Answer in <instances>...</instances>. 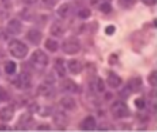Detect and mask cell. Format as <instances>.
I'll return each mask as SVG.
<instances>
[{
    "label": "cell",
    "mask_w": 157,
    "mask_h": 132,
    "mask_svg": "<svg viewBox=\"0 0 157 132\" xmlns=\"http://www.w3.org/2000/svg\"><path fill=\"white\" fill-rule=\"evenodd\" d=\"M9 53L14 58H24L29 53V47L20 40H10L9 41Z\"/></svg>",
    "instance_id": "cell-1"
},
{
    "label": "cell",
    "mask_w": 157,
    "mask_h": 132,
    "mask_svg": "<svg viewBox=\"0 0 157 132\" xmlns=\"http://www.w3.org/2000/svg\"><path fill=\"white\" fill-rule=\"evenodd\" d=\"M110 112L115 119H122V118L129 117V108L123 101H115L110 105Z\"/></svg>",
    "instance_id": "cell-2"
},
{
    "label": "cell",
    "mask_w": 157,
    "mask_h": 132,
    "mask_svg": "<svg viewBox=\"0 0 157 132\" xmlns=\"http://www.w3.org/2000/svg\"><path fill=\"white\" fill-rule=\"evenodd\" d=\"M30 61H31V64H33L36 68H38V70H43V68H45V67L48 66L47 54L44 51H41V50H36V51L31 54Z\"/></svg>",
    "instance_id": "cell-3"
},
{
    "label": "cell",
    "mask_w": 157,
    "mask_h": 132,
    "mask_svg": "<svg viewBox=\"0 0 157 132\" xmlns=\"http://www.w3.org/2000/svg\"><path fill=\"white\" fill-rule=\"evenodd\" d=\"M61 47H62V51L65 53V54L74 55V54H77V53H79L81 43L75 38V37H70V38L64 40V43H62Z\"/></svg>",
    "instance_id": "cell-4"
},
{
    "label": "cell",
    "mask_w": 157,
    "mask_h": 132,
    "mask_svg": "<svg viewBox=\"0 0 157 132\" xmlns=\"http://www.w3.org/2000/svg\"><path fill=\"white\" fill-rule=\"evenodd\" d=\"M52 119H54V124L57 125V128L58 129H64L68 126V124H70V118H68V115L65 114V112H62V111H57L54 114V117H52Z\"/></svg>",
    "instance_id": "cell-5"
},
{
    "label": "cell",
    "mask_w": 157,
    "mask_h": 132,
    "mask_svg": "<svg viewBox=\"0 0 157 132\" xmlns=\"http://www.w3.org/2000/svg\"><path fill=\"white\" fill-rule=\"evenodd\" d=\"M33 125H34L33 117L30 114H23L17 122V129H21V131L24 129V131H27V129H30Z\"/></svg>",
    "instance_id": "cell-6"
},
{
    "label": "cell",
    "mask_w": 157,
    "mask_h": 132,
    "mask_svg": "<svg viewBox=\"0 0 157 132\" xmlns=\"http://www.w3.org/2000/svg\"><path fill=\"white\" fill-rule=\"evenodd\" d=\"M16 85H17L18 88H21V90H27V88L31 87V75H30V73L23 71V73L18 75Z\"/></svg>",
    "instance_id": "cell-7"
},
{
    "label": "cell",
    "mask_w": 157,
    "mask_h": 132,
    "mask_svg": "<svg viewBox=\"0 0 157 132\" xmlns=\"http://www.w3.org/2000/svg\"><path fill=\"white\" fill-rule=\"evenodd\" d=\"M59 105H61L62 110H65V111H74L75 108H77V102H75V99H74L72 97H70V95L62 97L61 101H59Z\"/></svg>",
    "instance_id": "cell-8"
},
{
    "label": "cell",
    "mask_w": 157,
    "mask_h": 132,
    "mask_svg": "<svg viewBox=\"0 0 157 132\" xmlns=\"http://www.w3.org/2000/svg\"><path fill=\"white\" fill-rule=\"evenodd\" d=\"M65 30H67V27L62 22H54L51 24V27H50V33H51V36L61 37V36H64Z\"/></svg>",
    "instance_id": "cell-9"
},
{
    "label": "cell",
    "mask_w": 157,
    "mask_h": 132,
    "mask_svg": "<svg viewBox=\"0 0 157 132\" xmlns=\"http://www.w3.org/2000/svg\"><path fill=\"white\" fill-rule=\"evenodd\" d=\"M13 117H14V106H4V108H2L0 110V119L3 122H9L13 119Z\"/></svg>",
    "instance_id": "cell-10"
},
{
    "label": "cell",
    "mask_w": 157,
    "mask_h": 132,
    "mask_svg": "<svg viewBox=\"0 0 157 132\" xmlns=\"http://www.w3.org/2000/svg\"><path fill=\"white\" fill-rule=\"evenodd\" d=\"M79 128L82 129V131H94V129H96V121H95V118L92 117V115L86 117L84 121L81 122Z\"/></svg>",
    "instance_id": "cell-11"
},
{
    "label": "cell",
    "mask_w": 157,
    "mask_h": 132,
    "mask_svg": "<svg viewBox=\"0 0 157 132\" xmlns=\"http://www.w3.org/2000/svg\"><path fill=\"white\" fill-rule=\"evenodd\" d=\"M21 30H23V26H21V23L18 22V20H16V18H13V20H10L7 24V31L9 34H20L21 33Z\"/></svg>",
    "instance_id": "cell-12"
},
{
    "label": "cell",
    "mask_w": 157,
    "mask_h": 132,
    "mask_svg": "<svg viewBox=\"0 0 157 132\" xmlns=\"http://www.w3.org/2000/svg\"><path fill=\"white\" fill-rule=\"evenodd\" d=\"M61 88H62V91H65V92H78L79 91V87H78L77 82L72 80H64L61 82Z\"/></svg>",
    "instance_id": "cell-13"
},
{
    "label": "cell",
    "mask_w": 157,
    "mask_h": 132,
    "mask_svg": "<svg viewBox=\"0 0 157 132\" xmlns=\"http://www.w3.org/2000/svg\"><path fill=\"white\" fill-rule=\"evenodd\" d=\"M27 40H29L31 44L38 46L40 41H41V33L38 31V30H36V29L29 30V31H27Z\"/></svg>",
    "instance_id": "cell-14"
},
{
    "label": "cell",
    "mask_w": 157,
    "mask_h": 132,
    "mask_svg": "<svg viewBox=\"0 0 157 132\" xmlns=\"http://www.w3.org/2000/svg\"><path fill=\"white\" fill-rule=\"evenodd\" d=\"M54 70H55V73L58 74L59 77H65L67 75V66H65V62L62 61L61 58H57L55 60V62H54Z\"/></svg>",
    "instance_id": "cell-15"
},
{
    "label": "cell",
    "mask_w": 157,
    "mask_h": 132,
    "mask_svg": "<svg viewBox=\"0 0 157 132\" xmlns=\"http://www.w3.org/2000/svg\"><path fill=\"white\" fill-rule=\"evenodd\" d=\"M67 70L70 71L71 74H79L82 71V64H81L79 60H71L67 64Z\"/></svg>",
    "instance_id": "cell-16"
},
{
    "label": "cell",
    "mask_w": 157,
    "mask_h": 132,
    "mask_svg": "<svg viewBox=\"0 0 157 132\" xmlns=\"http://www.w3.org/2000/svg\"><path fill=\"white\" fill-rule=\"evenodd\" d=\"M106 81H108V85L112 87V88H117L119 85L122 84V78L119 77L117 74H115V73H109V75H108Z\"/></svg>",
    "instance_id": "cell-17"
},
{
    "label": "cell",
    "mask_w": 157,
    "mask_h": 132,
    "mask_svg": "<svg viewBox=\"0 0 157 132\" xmlns=\"http://www.w3.org/2000/svg\"><path fill=\"white\" fill-rule=\"evenodd\" d=\"M71 4L70 3H64V4H61L58 7V16L61 18H67V17H70V14H71Z\"/></svg>",
    "instance_id": "cell-18"
},
{
    "label": "cell",
    "mask_w": 157,
    "mask_h": 132,
    "mask_svg": "<svg viewBox=\"0 0 157 132\" xmlns=\"http://www.w3.org/2000/svg\"><path fill=\"white\" fill-rule=\"evenodd\" d=\"M59 44L57 40H54V38H47L45 40V48H47L50 53H55L57 50H58Z\"/></svg>",
    "instance_id": "cell-19"
},
{
    "label": "cell",
    "mask_w": 157,
    "mask_h": 132,
    "mask_svg": "<svg viewBox=\"0 0 157 132\" xmlns=\"http://www.w3.org/2000/svg\"><path fill=\"white\" fill-rule=\"evenodd\" d=\"M4 73L9 74V75H13V74H16V71H17V64H16L14 61H6L4 62Z\"/></svg>",
    "instance_id": "cell-20"
},
{
    "label": "cell",
    "mask_w": 157,
    "mask_h": 132,
    "mask_svg": "<svg viewBox=\"0 0 157 132\" xmlns=\"http://www.w3.org/2000/svg\"><path fill=\"white\" fill-rule=\"evenodd\" d=\"M38 94H40L41 97H51L52 95V88H51V85L43 84L41 87H38Z\"/></svg>",
    "instance_id": "cell-21"
},
{
    "label": "cell",
    "mask_w": 157,
    "mask_h": 132,
    "mask_svg": "<svg viewBox=\"0 0 157 132\" xmlns=\"http://www.w3.org/2000/svg\"><path fill=\"white\" fill-rule=\"evenodd\" d=\"M128 87L130 88L132 91H136L137 88H140V87H142V81H140V78H139V77H137V78H132V80L129 81Z\"/></svg>",
    "instance_id": "cell-22"
},
{
    "label": "cell",
    "mask_w": 157,
    "mask_h": 132,
    "mask_svg": "<svg viewBox=\"0 0 157 132\" xmlns=\"http://www.w3.org/2000/svg\"><path fill=\"white\" fill-rule=\"evenodd\" d=\"M117 3L122 9H132L136 4V0H117Z\"/></svg>",
    "instance_id": "cell-23"
},
{
    "label": "cell",
    "mask_w": 157,
    "mask_h": 132,
    "mask_svg": "<svg viewBox=\"0 0 157 132\" xmlns=\"http://www.w3.org/2000/svg\"><path fill=\"white\" fill-rule=\"evenodd\" d=\"M98 9H99L101 11H102V13H110V11H112V7H110L109 2H105V3H102Z\"/></svg>",
    "instance_id": "cell-24"
},
{
    "label": "cell",
    "mask_w": 157,
    "mask_h": 132,
    "mask_svg": "<svg viewBox=\"0 0 157 132\" xmlns=\"http://www.w3.org/2000/svg\"><path fill=\"white\" fill-rule=\"evenodd\" d=\"M156 81H157V73L156 71H151L149 75V84L151 87H156Z\"/></svg>",
    "instance_id": "cell-25"
},
{
    "label": "cell",
    "mask_w": 157,
    "mask_h": 132,
    "mask_svg": "<svg viewBox=\"0 0 157 132\" xmlns=\"http://www.w3.org/2000/svg\"><path fill=\"white\" fill-rule=\"evenodd\" d=\"M96 91L98 92H105V84H103V81L101 78L96 80Z\"/></svg>",
    "instance_id": "cell-26"
},
{
    "label": "cell",
    "mask_w": 157,
    "mask_h": 132,
    "mask_svg": "<svg viewBox=\"0 0 157 132\" xmlns=\"http://www.w3.org/2000/svg\"><path fill=\"white\" fill-rule=\"evenodd\" d=\"M78 16H79L81 18H88L91 16V11L88 10V9H81V10L78 11Z\"/></svg>",
    "instance_id": "cell-27"
},
{
    "label": "cell",
    "mask_w": 157,
    "mask_h": 132,
    "mask_svg": "<svg viewBox=\"0 0 157 132\" xmlns=\"http://www.w3.org/2000/svg\"><path fill=\"white\" fill-rule=\"evenodd\" d=\"M9 38V31L6 29L0 27V41H6Z\"/></svg>",
    "instance_id": "cell-28"
},
{
    "label": "cell",
    "mask_w": 157,
    "mask_h": 132,
    "mask_svg": "<svg viewBox=\"0 0 157 132\" xmlns=\"http://www.w3.org/2000/svg\"><path fill=\"white\" fill-rule=\"evenodd\" d=\"M9 99V94L3 87H0V101H7Z\"/></svg>",
    "instance_id": "cell-29"
},
{
    "label": "cell",
    "mask_w": 157,
    "mask_h": 132,
    "mask_svg": "<svg viewBox=\"0 0 157 132\" xmlns=\"http://www.w3.org/2000/svg\"><path fill=\"white\" fill-rule=\"evenodd\" d=\"M136 104V108H139V110H143L144 106H146V102H144V98H137L135 101Z\"/></svg>",
    "instance_id": "cell-30"
},
{
    "label": "cell",
    "mask_w": 157,
    "mask_h": 132,
    "mask_svg": "<svg viewBox=\"0 0 157 132\" xmlns=\"http://www.w3.org/2000/svg\"><path fill=\"white\" fill-rule=\"evenodd\" d=\"M43 4L45 7H54L57 4V0H43Z\"/></svg>",
    "instance_id": "cell-31"
},
{
    "label": "cell",
    "mask_w": 157,
    "mask_h": 132,
    "mask_svg": "<svg viewBox=\"0 0 157 132\" xmlns=\"http://www.w3.org/2000/svg\"><path fill=\"white\" fill-rule=\"evenodd\" d=\"M29 110L31 111V112H37V111H38V105H37V102H31V104H30Z\"/></svg>",
    "instance_id": "cell-32"
},
{
    "label": "cell",
    "mask_w": 157,
    "mask_h": 132,
    "mask_svg": "<svg viewBox=\"0 0 157 132\" xmlns=\"http://www.w3.org/2000/svg\"><path fill=\"white\" fill-rule=\"evenodd\" d=\"M130 91H132V90H130V88H123V90H122V91H121V95L122 97H129V95H130Z\"/></svg>",
    "instance_id": "cell-33"
},
{
    "label": "cell",
    "mask_w": 157,
    "mask_h": 132,
    "mask_svg": "<svg viewBox=\"0 0 157 132\" xmlns=\"http://www.w3.org/2000/svg\"><path fill=\"white\" fill-rule=\"evenodd\" d=\"M115 30H116V29H115V26H108L105 31H106V34H108V36H110V34L115 33Z\"/></svg>",
    "instance_id": "cell-34"
},
{
    "label": "cell",
    "mask_w": 157,
    "mask_h": 132,
    "mask_svg": "<svg viewBox=\"0 0 157 132\" xmlns=\"http://www.w3.org/2000/svg\"><path fill=\"white\" fill-rule=\"evenodd\" d=\"M142 2H143L144 4H146V6H154L157 0H142Z\"/></svg>",
    "instance_id": "cell-35"
},
{
    "label": "cell",
    "mask_w": 157,
    "mask_h": 132,
    "mask_svg": "<svg viewBox=\"0 0 157 132\" xmlns=\"http://www.w3.org/2000/svg\"><path fill=\"white\" fill-rule=\"evenodd\" d=\"M37 131H50V126H48V125H40V126L37 128Z\"/></svg>",
    "instance_id": "cell-36"
},
{
    "label": "cell",
    "mask_w": 157,
    "mask_h": 132,
    "mask_svg": "<svg viewBox=\"0 0 157 132\" xmlns=\"http://www.w3.org/2000/svg\"><path fill=\"white\" fill-rule=\"evenodd\" d=\"M26 4H29V6H31V4H36L37 3V0H23Z\"/></svg>",
    "instance_id": "cell-37"
},
{
    "label": "cell",
    "mask_w": 157,
    "mask_h": 132,
    "mask_svg": "<svg viewBox=\"0 0 157 132\" xmlns=\"http://www.w3.org/2000/svg\"><path fill=\"white\" fill-rule=\"evenodd\" d=\"M0 131H9V128L6 125H2V126H0Z\"/></svg>",
    "instance_id": "cell-38"
},
{
    "label": "cell",
    "mask_w": 157,
    "mask_h": 132,
    "mask_svg": "<svg viewBox=\"0 0 157 132\" xmlns=\"http://www.w3.org/2000/svg\"><path fill=\"white\" fill-rule=\"evenodd\" d=\"M0 74H2V68H0Z\"/></svg>",
    "instance_id": "cell-39"
},
{
    "label": "cell",
    "mask_w": 157,
    "mask_h": 132,
    "mask_svg": "<svg viewBox=\"0 0 157 132\" xmlns=\"http://www.w3.org/2000/svg\"><path fill=\"white\" fill-rule=\"evenodd\" d=\"M4 2H9V0H4Z\"/></svg>",
    "instance_id": "cell-40"
}]
</instances>
